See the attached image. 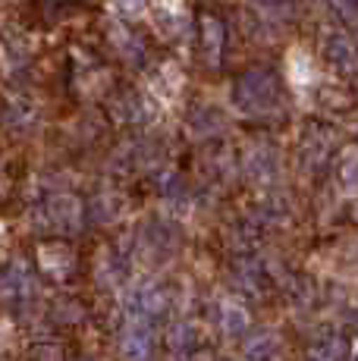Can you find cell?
Instances as JSON below:
<instances>
[]
</instances>
